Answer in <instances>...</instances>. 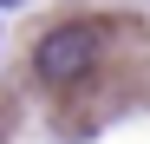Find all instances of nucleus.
<instances>
[{"label": "nucleus", "mask_w": 150, "mask_h": 144, "mask_svg": "<svg viewBox=\"0 0 150 144\" xmlns=\"http://www.w3.org/2000/svg\"><path fill=\"white\" fill-rule=\"evenodd\" d=\"M33 66H39V79L46 85H72V79H85V72L98 66V26H52L39 39V53H33Z\"/></svg>", "instance_id": "nucleus-1"}, {"label": "nucleus", "mask_w": 150, "mask_h": 144, "mask_svg": "<svg viewBox=\"0 0 150 144\" xmlns=\"http://www.w3.org/2000/svg\"><path fill=\"white\" fill-rule=\"evenodd\" d=\"M13 7H20V0H0V20H7V13H13Z\"/></svg>", "instance_id": "nucleus-2"}]
</instances>
